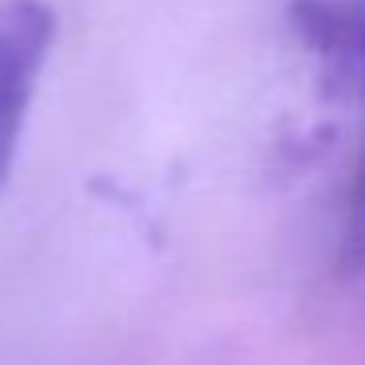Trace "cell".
Instances as JSON below:
<instances>
[{
  "label": "cell",
  "instance_id": "6da1fadb",
  "mask_svg": "<svg viewBox=\"0 0 365 365\" xmlns=\"http://www.w3.org/2000/svg\"><path fill=\"white\" fill-rule=\"evenodd\" d=\"M51 36L56 16L43 0H0V185L16 158Z\"/></svg>",
  "mask_w": 365,
  "mask_h": 365
},
{
  "label": "cell",
  "instance_id": "7a4b0ae2",
  "mask_svg": "<svg viewBox=\"0 0 365 365\" xmlns=\"http://www.w3.org/2000/svg\"><path fill=\"white\" fill-rule=\"evenodd\" d=\"M322 40V48L330 51H357L365 67V20L346 16V12L330 9V4H318L314 16V32ZM341 255H346L349 267H365V153L361 165H357L354 189H349V205H346V236H341Z\"/></svg>",
  "mask_w": 365,
  "mask_h": 365
}]
</instances>
